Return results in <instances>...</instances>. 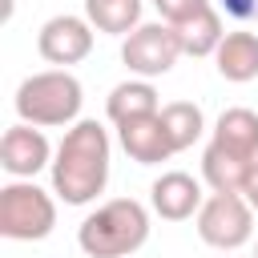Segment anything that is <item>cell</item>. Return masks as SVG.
I'll return each instance as SVG.
<instances>
[{
	"label": "cell",
	"instance_id": "13",
	"mask_svg": "<svg viewBox=\"0 0 258 258\" xmlns=\"http://www.w3.org/2000/svg\"><path fill=\"white\" fill-rule=\"evenodd\" d=\"M105 113H109L113 125H125V121H137V117H153V113H161V105H157V89H153L145 77H137V81H121V85L109 93Z\"/></svg>",
	"mask_w": 258,
	"mask_h": 258
},
{
	"label": "cell",
	"instance_id": "20",
	"mask_svg": "<svg viewBox=\"0 0 258 258\" xmlns=\"http://www.w3.org/2000/svg\"><path fill=\"white\" fill-rule=\"evenodd\" d=\"M242 198L258 210V157H254V165H250V173H246V185H242Z\"/></svg>",
	"mask_w": 258,
	"mask_h": 258
},
{
	"label": "cell",
	"instance_id": "14",
	"mask_svg": "<svg viewBox=\"0 0 258 258\" xmlns=\"http://www.w3.org/2000/svg\"><path fill=\"white\" fill-rule=\"evenodd\" d=\"M173 28H177V40H181V52H185V56H214L218 44H222V36H226L222 12H218L214 4L198 8L189 20H181V24H173Z\"/></svg>",
	"mask_w": 258,
	"mask_h": 258
},
{
	"label": "cell",
	"instance_id": "1",
	"mask_svg": "<svg viewBox=\"0 0 258 258\" xmlns=\"http://www.w3.org/2000/svg\"><path fill=\"white\" fill-rule=\"evenodd\" d=\"M109 161L113 145L101 121H77L64 129L56 153H52V194L64 206H89L109 185Z\"/></svg>",
	"mask_w": 258,
	"mask_h": 258
},
{
	"label": "cell",
	"instance_id": "17",
	"mask_svg": "<svg viewBox=\"0 0 258 258\" xmlns=\"http://www.w3.org/2000/svg\"><path fill=\"white\" fill-rule=\"evenodd\" d=\"M161 125H165V133H169L173 153L189 149V145L206 133V117H202V109H198L194 101H169V105H161Z\"/></svg>",
	"mask_w": 258,
	"mask_h": 258
},
{
	"label": "cell",
	"instance_id": "5",
	"mask_svg": "<svg viewBox=\"0 0 258 258\" xmlns=\"http://www.w3.org/2000/svg\"><path fill=\"white\" fill-rule=\"evenodd\" d=\"M254 206L242 198V194H210L198 210V238L222 254L246 246L254 238Z\"/></svg>",
	"mask_w": 258,
	"mask_h": 258
},
{
	"label": "cell",
	"instance_id": "11",
	"mask_svg": "<svg viewBox=\"0 0 258 258\" xmlns=\"http://www.w3.org/2000/svg\"><path fill=\"white\" fill-rule=\"evenodd\" d=\"M210 141L222 145V149H230V153H238V157H246V161H254V157H258V113L246 109V105L226 109V113L218 117Z\"/></svg>",
	"mask_w": 258,
	"mask_h": 258
},
{
	"label": "cell",
	"instance_id": "10",
	"mask_svg": "<svg viewBox=\"0 0 258 258\" xmlns=\"http://www.w3.org/2000/svg\"><path fill=\"white\" fill-rule=\"evenodd\" d=\"M117 141H121V149H125L137 165H161V161L173 157L169 133H165V125H161V113L117 125Z\"/></svg>",
	"mask_w": 258,
	"mask_h": 258
},
{
	"label": "cell",
	"instance_id": "19",
	"mask_svg": "<svg viewBox=\"0 0 258 258\" xmlns=\"http://www.w3.org/2000/svg\"><path fill=\"white\" fill-rule=\"evenodd\" d=\"M222 8L234 20H258V0H222Z\"/></svg>",
	"mask_w": 258,
	"mask_h": 258
},
{
	"label": "cell",
	"instance_id": "8",
	"mask_svg": "<svg viewBox=\"0 0 258 258\" xmlns=\"http://www.w3.org/2000/svg\"><path fill=\"white\" fill-rule=\"evenodd\" d=\"M0 165L12 177H36L40 169H48L52 165V145H48L44 129L28 125V121H16L12 129H4V137H0Z\"/></svg>",
	"mask_w": 258,
	"mask_h": 258
},
{
	"label": "cell",
	"instance_id": "2",
	"mask_svg": "<svg viewBox=\"0 0 258 258\" xmlns=\"http://www.w3.org/2000/svg\"><path fill=\"white\" fill-rule=\"evenodd\" d=\"M149 238V210L137 198H113L77 226V246L89 258H129Z\"/></svg>",
	"mask_w": 258,
	"mask_h": 258
},
{
	"label": "cell",
	"instance_id": "21",
	"mask_svg": "<svg viewBox=\"0 0 258 258\" xmlns=\"http://www.w3.org/2000/svg\"><path fill=\"white\" fill-rule=\"evenodd\" d=\"M254 258H258V250H254Z\"/></svg>",
	"mask_w": 258,
	"mask_h": 258
},
{
	"label": "cell",
	"instance_id": "4",
	"mask_svg": "<svg viewBox=\"0 0 258 258\" xmlns=\"http://www.w3.org/2000/svg\"><path fill=\"white\" fill-rule=\"evenodd\" d=\"M56 226V202L32 177H12L0 189V234L12 242H40Z\"/></svg>",
	"mask_w": 258,
	"mask_h": 258
},
{
	"label": "cell",
	"instance_id": "12",
	"mask_svg": "<svg viewBox=\"0 0 258 258\" xmlns=\"http://www.w3.org/2000/svg\"><path fill=\"white\" fill-rule=\"evenodd\" d=\"M214 64L226 81L234 85H246L258 77V36L254 32H226L218 52H214Z\"/></svg>",
	"mask_w": 258,
	"mask_h": 258
},
{
	"label": "cell",
	"instance_id": "18",
	"mask_svg": "<svg viewBox=\"0 0 258 258\" xmlns=\"http://www.w3.org/2000/svg\"><path fill=\"white\" fill-rule=\"evenodd\" d=\"M157 12H161V20L165 24H181V20H189L198 8H206L210 0H149Z\"/></svg>",
	"mask_w": 258,
	"mask_h": 258
},
{
	"label": "cell",
	"instance_id": "16",
	"mask_svg": "<svg viewBox=\"0 0 258 258\" xmlns=\"http://www.w3.org/2000/svg\"><path fill=\"white\" fill-rule=\"evenodd\" d=\"M85 16L97 32L129 36L141 24V0H85Z\"/></svg>",
	"mask_w": 258,
	"mask_h": 258
},
{
	"label": "cell",
	"instance_id": "7",
	"mask_svg": "<svg viewBox=\"0 0 258 258\" xmlns=\"http://www.w3.org/2000/svg\"><path fill=\"white\" fill-rule=\"evenodd\" d=\"M36 52L48 64H56V69L81 64L93 52V24H89V16H73V12L48 16L40 24V32H36Z\"/></svg>",
	"mask_w": 258,
	"mask_h": 258
},
{
	"label": "cell",
	"instance_id": "6",
	"mask_svg": "<svg viewBox=\"0 0 258 258\" xmlns=\"http://www.w3.org/2000/svg\"><path fill=\"white\" fill-rule=\"evenodd\" d=\"M177 56H185V52H181L177 28L165 24V20H157V24H137V28L125 36V44H121L125 69L137 73V77H145V81L165 77V73L177 64Z\"/></svg>",
	"mask_w": 258,
	"mask_h": 258
},
{
	"label": "cell",
	"instance_id": "9",
	"mask_svg": "<svg viewBox=\"0 0 258 258\" xmlns=\"http://www.w3.org/2000/svg\"><path fill=\"white\" fill-rule=\"evenodd\" d=\"M202 185H198V177H189L185 169H169V173H161L153 185H149V206H153V214H161L165 222H185V218H194L198 210H202Z\"/></svg>",
	"mask_w": 258,
	"mask_h": 258
},
{
	"label": "cell",
	"instance_id": "15",
	"mask_svg": "<svg viewBox=\"0 0 258 258\" xmlns=\"http://www.w3.org/2000/svg\"><path fill=\"white\" fill-rule=\"evenodd\" d=\"M250 165H254V161H246V157H238V153H230V149H222V145H214V141H210L206 153H202V177H206V185L218 189V194H242Z\"/></svg>",
	"mask_w": 258,
	"mask_h": 258
},
{
	"label": "cell",
	"instance_id": "3",
	"mask_svg": "<svg viewBox=\"0 0 258 258\" xmlns=\"http://www.w3.org/2000/svg\"><path fill=\"white\" fill-rule=\"evenodd\" d=\"M81 101H85V89H81V81H77L69 69L32 73V77L20 81V89H16V97H12L16 117L28 121V125H40V129L77 125Z\"/></svg>",
	"mask_w": 258,
	"mask_h": 258
}]
</instances>
